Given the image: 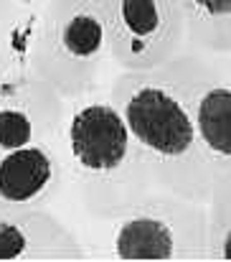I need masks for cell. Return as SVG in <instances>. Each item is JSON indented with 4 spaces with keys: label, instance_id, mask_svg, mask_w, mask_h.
I'll use <instances>...</instances> for the list:
<instances>
[{
    "label": "cell",
    "instance_id": "7",
    "mask_svg": "<svg viewBox=\"0 0 231 262\" xmlns=\"http://www.w3.org/2000/svg\"><path fill=\"white\" fill-rule=\"evenodd\" d=\"M66 186L61 135L0 153V216L43 209Z\"/></svg>",
    "mask_w": 231,
    "mask_h": 262
},
{
    "label": "cell",
    "instance_id": "4",
    "mask_svg": "<svg viewBox=\"0 0 231 262\" xmlns=\"http://www.w3.org/2000/svg\"><path fill=\"white\" fill-rule=\"evenodd\" d=\"M109 64V36L99 5L94 0H46L33 46L36 74L69 102L102 87Z\"/></svg>",
    "mask_w": 231,
    "mask_h": 262
},
{
    "label": "cell",
    "instance_id": "3",
    "mask_svg": "<svg viewBox=\"0 0 231 262\" xmlns=\"http://www.w3.org/2000/svg\"><path fill=\"white\" fill-rule=\"evenodd\" d=\"M104 224V252L94 260L209 262L206 201L155 188Z\"/></svg>",
    "mask_w": 231,
    "mask_h": 262
},
{
    "label": "cell",
    "instance_id": "1",
    "mask_svg": "<svg viewBox=\"0 0 231 262\" xmlns=\"http://www.w3.org/2000/svg\"><path fill=\"white\" fill-rule=\"evenodd\" d=\"M61 153L79 206L97 222L122 214L155 191L150 166L112 99L109 84L66 102Z\"/></svg>",
    "mask_w": 231,
    "mask_h": 262
},
{
    "label": "cell",
    "instance_id": "5",
    "mask_svg": "<svg viewBox=\"0 0 231 262\" xmlns=\"http://www.w3.org/2000/svg\"><path fill=\"white\" fill-rule=\"evenodd\" d=\"M102 10L117 72H148L186 46L178 0H94Z\"/></svg>",
    "mask_w": 231,
    "mask_h": 262
},
{
    "label": "cell",
    "instance_id": "9",
    "mask_svg": "<svg viewBox=\"0 0 231 262\" xmlns=\"http://www.w3.org/2000/svg\"><path fill=\"white\" fill-rule=\"evenodd\" d=\"M81 239L43 209L0 216V262H86Z\"/></svg>",
    "mask_w": 231,
    "mask_h": 262
},
{
    "label": "cell",
    "instance_id": "11",
    "mask_svg": "<svg viewBox=\"0 0 231 262\" xmlns=\"http://www.w3.org/2000/svg\"><path fill=\"white\" fill-rule=\"evenodd\" d=\"M186 46L193 54H231V0H178Z\"/></svg>",
    "mask_w": 231,
    "mask_h": 262
},
{
    "label": "cell",
    "instance_id": "2",
    "mask_svg": "<svg viewBox=\"0 0 231 262\" xmlns=\"http://www.w3.org/2000/svg\"><path fill=\"white\" fill-rule=\"evenodd\" d=\"M109 94L150 166L155 188L206 201L214 176L198 145L180 59L148 72H117Z\"/></svg>",
    "mask_w": 231,
    "mask_h": 262
},
{
    "label": "cell",
    "instance_id": "13",
    "mask_svg": "<svg viewBox=\"0 0 231 262\" xmlns=\"http://www.w3.org/2000/svg\"><path fill=\"white\" fill-rule=\"evenodd\" d=\"M13 3H18V5H31V8H43V5H46V0H13Z\"/></svg>",
    "mask_w": 231,
    "mask_h": 262
},
{
    "label": "cell",
    "instance_id": "10",
    "mask_svg": "<svg viewBox=\"0 0 231 262\" xmlns=\"http://www.w3.org/2000/svg\"><path fill=\"white\" fill-rule=\"evenodd\" d=\"M41 8L0 0V84L36 74L33 46Z\"/></svg>",
    "mask_w": 231,
    "mask_h": 262
},
{
    "label": "cell",
    "instance_id": "6",
    "mask_svg": "<svg viewBox=\"0 0 231 262\" xmlns=\"http://www.w3.org/2000/svg\"><path fill=\"white\" fill-rule=\"evenodd\" d=\"M198 145L211 176L231 171V54L180 51Z\"/></svg>",
    "mask_w": 231,
    "mask_h": 262
},
{
    "label": "cell",
    "instance_id": "12",
    "mask_svg": "<svg viewBox=\"0 0 231 262\" xmlns=\"http://www.w3.org/2000/svg\"><path fill=\"white\" fill-rule=\"evenodd\" d=\"M209 262H231V171L214 176L206 196Z\"/></svg>",
    "mask_w": 231,
    "mask_h": 262
},
{
    "label": "cell",
    "instance_id": "8",
    "mask_svg": "<svg viewBox=\"0 0 231 262\" xmlns=\"http://www.w3.org/2000/svg\"><path fill=\"white\" fill-rule=\"evenodd\" d=\"M66 99L38 74L0 84V153L61 135Z\"/></svg>",
    "mask_w": 231,
    "mask_h": 262
}]
</instances>
